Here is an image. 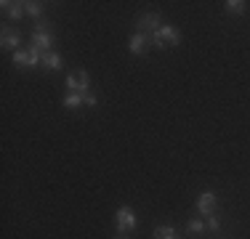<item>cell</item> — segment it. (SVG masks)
<instances>
[{
	"mask_svg": "<svg viewBox=\"0 0 250 239\" xmlns=\"http://www.w3.org/2000/svg\"><path fill=\"white\" fill-rule=\"evenodd\" d=\"M32 48H38L40 53H51L53 35L48 32V29H43V32H38V29H35V32H32Z\"/></svg>",
	"mask_w": 250,
	"mask_h": 239,
	"instance_id": "8992f818",
	"label": "cell"
},
{
	"mask_svg": "<svg viewBox=\"0 0 250 239\" xmlns=\"http://www.w3.org/2000/svg\"><path fill=\"white\" fill-rule=\"evenodd\" d=\"M83 101H85V106H96V96H93V93H83Z\"/></svg>",
	"mask_w": 250,
	"mask_h": 239,
	"instance_id": "ac0fdd59",
	"label": "cell"
},
{
	"mask_svg": "<svg viewBox=\"0 0 250 239\" xmlns=\"http://www.w3.org/2000/svg\"><path fill=\"white\" fill-rule=\"evenodd\" d=\"M187 229H189V234H202V231L208 229V223H205L202 218H192V220H189Z\"/></svg>",
	"mask_w": 250,
	"mask_h": 239,
	"instance_id": "9a60e30c",
	"label": "cell"
},
{
	"mask_svg": "<svg viewBox=\"0 0 250 239\" xmlns=\"http://www.w3.org/2000/svg\"><path fill=\"white\" fill-rule=\"evenodd\" d=\"M40 67H45L48 72H56V69H62L64 67V59L59 56V53H43V61H40Z\"/></svg>",
	"mask_w": 250,
	"mask_h": 239,
	"instance_id": "30bf717a",
	"label": "cell"
},
{
	"mask_svg": "<svg viewBox=\"0 0 250 239\" xmlns=\"http://www.w3.org/2000/svg\"><path fill=\"white\" fill-rule=\"evenodd\" d=\"M24 11L32 16V19H40V16H43V5H40V3H32V0H29V3H24Z\"/></svg>",
	"mask_w": 250,
	"mask_h": 239,
	"instance_id": "2e32d148",
	"label": "cell"
},
{
	"mask_svg": "<svg viewBox=\"0 0 250 239\" xmlns=\"http://www.w3.org/2000/svg\"><path fill=\"white\" fill-rule=\"evenodd\" d=\"M149 43H152V38L146 32H136L133 38H130V45H128L130 56H144V53L149 51Z\"/></svg>",
	"mask_w": 250,
	"mask_h": 239,
	"instance_id": "5b68a950",
	"label": "cell"
},
{
	"mask_svg": "<svg viewBox=\"0 0 250 239\" xmlns=\"http://www.w3.org/2000/svg\"><path fill=\"white\" fill-rule=\"evenodd\" d=\"M154 239H178L173 226H157L154 229Z\"/></svg>",
	"mask_w": 250,
	"mask_h": 239,
	"instance_id": "4fadbf2b",
	"label": "cell"
},
{
	"mask_svg": "<svg viewBox=\"0 0 250 239\" xmlns=\"http://www.w3.org/2000/svg\"><path fill=\"white\" fill-rule=\"evenodd\" d=\"M181 43V32L173 27V24H163V27L157 29V32H152V45L160 48V51H165V48H173Z\"/></svg>",
	"mask_w": 250,
	"mask_h": 239,
	"instance_id": "6da1fadb",
	"label": "cell"
},
{
	"mask_svg": "<svg viewBox=\"0 0 250 239\" xmlns=\"http://www.w3.org/2000/svg\"><path fill=\"white\" fill-rule=\"evenodd\" d=\"M136 27H139V32H146V29H152V32H157L160 27H163V21H160V14H144L139 21H136Z\"/></svg>",
	"mask_w": 250,
	"mask_h": 239,
	"instance_id": "ba28073f",
	"label": "cell"
},
{
	"mask_svg": "<svg viewBox=\"0 0 250 239\" xmlns=\"http://www.w3.org/2000/svg\"><path fill=\"white\" fill-rule=\"evenodd\" d=\"M115 223H117V231L120 234H128V231H133L136 229V213L130 210V207H117V213H115Z\"/></svg>",
	"mask_w": 250,
	"mask_h": 239,
	"instance_id": "277c9868",
	"label": "cell"
},
{
	"mask_svg": "<svg viewBox=\"0 0 250 239\" xmlns=\"http://www.w3.org/2000/svg\"><path fill=\"white\" fill-rule=\"evenodd\" d=\"M88 85H91V77H88L85 69H77L72 75H67V91L69 93H88Z\"/></svg>",
	"mask_w": 250,
	"mask_h": 239,
	"instance_id": "3957f363",
	"label": "cell"
},
{
	"mask_svg": "<svg viewBox=\"0 0 250 239\" xmlns=\"http://www.w3.org/2000/svg\"><path fill=\"white\" fill-rule=\"evenodd\" d=\"M43 61V53L38 51V48H19V51L14 53V64L16 67H38V64Z\"/></svg>",
	"mask_w": 250,
	"mask_h": 239,
	"instance_id": "7a4b0ae2",
	"label": "cell"
},
{
	"mask_svg": "<svg viewBox=\"0 0 250 239\" xmlns=\"http://www.w3.org/2000/svg\"><path fill=\"white\" fill-rule=\"evenodd\" d=\"M115 239H128V234H117Z\"/></svg>",
	"mask_w": 250,
	"mask_h": 239,
	"instance_id": "d6986e66",
	"label": "cell"
},
{
	"mask_svg": "<svg viewBox=\"0 0 250 239\" xmlns=\"http://www.w3.org/2000/svg\"><path fill=\"white\" fill-rule=\"evenodd\" d=\"M197 210L205 215V218L210 213H216V194H213V191H202L197 197Z\"/></svg>",
	"mask_w": 250,
	"mask_h": 239,
	"instance_id": "52a82bcc",
	"label": "cell"
},
{
	"mask_svg": "<svg viewBox=\"0 0 250 239\" xmlns=\"http://www.w3.org/2000/svg\"><path fill=\"white\" fill-rule=\"evenodd\" d=\"M62 104L67 106V109H77V106L85 104V101H83V93H67V96H64Z\"/></svg>",
	"mask_w": 250,
	"mask_h": 239,
	"instance_id": "5bb4252c",
	"label": "cell"
},
{
	"mask_svg": "<svg viewBox=\"0 0 250 239\" xmlns=\"http://www.w3.org/2000/svg\"><path fill=\"white\" fill-rule=\"evenodd\" d=\"M224 8H226V14H245L248 3H245V0H226Z\"/></svg>",
	"mask_w": 250,
	"mask_h": 239,
	"instance_id": "7c38bea8",
	"label": "cell"
},
{
	"mask_svg": "<svg viewBox=\"0 0 250 239\" xmlns=\"http://www.w3.org/2000/svg\"><path fill=\"white\" fill-rule=\"evenodd\" d=\"M0 45L5 48V51H19L21 45V35L19 32H11V29H3V40H0Z\"/></svg>",
	"mask_w": 250,
	"mask_h": 239,
	"instance_id": "9c48e42d",
	"label": "cell"
},
{
	"mask_svg": "<svg viewBox=\"0 0 250 239\" xmlns=\"http://www.w3.org/2000/svg\"><path fill=\"white\" fill-rule=\"evenodd\" d=\"M205 223H208V229H210V231H218V229H221V220H218V215H216V213L208 215Z\"/></svg>",
	"mask_w": 250,
	"mask_h": 239,
	"instance_id": "e0dca14e",
	"label": "cell"
},
{
	"mask_svg": "<svg viewBox=\"0 0 250 239\" xmlns=\"http://www.w3.org/2000/svg\"><path fill=\"white\" fill-rule=\"evenodd\" d=\"M0 5H3V8H5V14H8L11 19H16V21H19L21 16L27 14V11H24V3H8V0H3Z\"/></svg>",
	"mask_w": 250,
	"mask_h": 239,
	"instance_id": "8fae6325",
	"label": "cell"
}]
</instances>
